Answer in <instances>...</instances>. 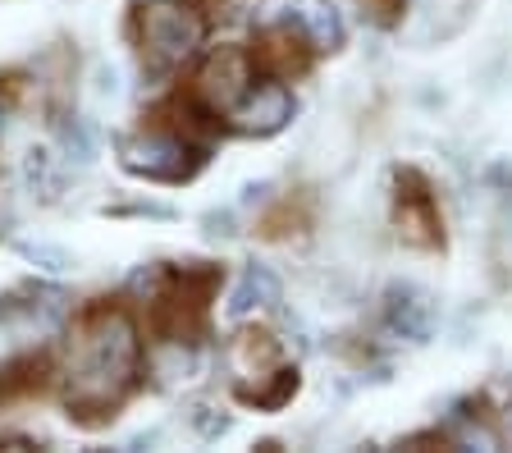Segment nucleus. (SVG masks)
<instances>
[{
  "mask_svg": "<svg viewBox=\"0 0 512 453\" xmlns=\"http://www.w3.org/2000/svg\"><path fill=\"white\" fill-rule=\"evenodd\" d=\"M142 339L133 316L119 302H96L78 316L69 335V362H64V403L69 417H110L138 385Z\"/></svg>",
  "mask_w": 512,
  "mask_h": 453,
  "instance_id": "nucleus-1",
  "label": "nucleus"
},
{
  "mask_svg": "<svg viewBox=\"0 0 512 453\" xmlns=\"http://www.w3.org/2000/svg\"><path fill=\"white\" fill-rule=\"evenodd\" d=\"M215 266H174L160 275L151 293V330L170 344H192L211 321V298L220 289Z\"/></svg>",
  "mask_w": 512,
  "mask_h": 453,
  "instance_id": "nucleus-2",
  "label": "nucleus"
},
{
  "mask_svg": "<svg viewBox=\"0 0 512 453\" xmlns=\"http://www.w3.org/2000/svg\"><path fill=\"white\" fill-rule=\"evenodd\" d=\"M229 367L238 376V399L256 403V408H279V403L298 389V371L284 362V348L270 330H238V339L229 344Z\"/></svg>",
  "mask_w": 512,
  "mask_h": 453,
  "instance_id": "nucleus-3",
  "label": "nucleus"
},
{
  "mask_svg": "<svg viewBox=\"0 0 512 453\" xmlns=\"http://www.w3.org/2000/svg\"><path fill=\"white\" fill-rule=\"evenodd\" d=\"M138 37L151 65H179L202 42V19L174 0H151L138 14Z\"/></svg>",
  "mask_w": 512,
  "mask_h": 453,
  "instance_id": "nucleus-4",
  "label": "nucleus"
},
{
  "mask_svg": "<svg viewBox=\"0 0 512 453\" xmlns=\"http://www.w3.org/2000/svg\"><path fill=\"white\" fill-rule=\"evenodd\" d=\"M256 83V65H252V51H238V46H224L197 69V78L188 83L192 101L202 110H211L215 119H224L238 101L247 97V87Z\"/></svg>",
  "mask_w": 512,
  "mask_h": 453,
  "instance_id": "nucleus-5",
  "label": "nucleus"
},
{
  "mask_svg": "<svg viewBox=\"0 0 512 453\" xmlns=\"http://www.w3.org/2000/svg\"><path fill=\"white\" fill-rule=\"evenodd\" d=\"M394 225L407 248H439L444 243V216H439L435 188L421 170H398L394 179Z\"/></svg>",
  "mask_w": 512,
  "mask_h": 453,
  "instance_id": "nucleus-6",
  "label": "nucleus"
},
{
  "mask_svg": "<svg viewBox=\"0 0 512 453\" xmlns=\"http://www.w3.org/2000/svg\"><path fill=\"white\" fill-rule=\"evenodd\" d=\"M124 165L147 174V179H188L192 165H197V151H192V138L147 119L138 138L124 142Z\"/></svg>",
  "mask_w": 512,
  "mask_h": 453,
  "instance_id": "nucleus-7",
  "label": "nucleus"
},
{
  "mask_svg": "<svg viewBox=\"0 0 512 453\" xmlns=\"http://www.w3.org/2000/svg\"><path fill=\"white\" fill-rule=\"evenodd\" d=\"M311 55H316V46H311V37L302 33L298 23H288V19H261V28H256V42H252L256 74L288 83V78L307 74Z\"/></svg>",
  "mask_w": 512,
  "mask_h": 453,
  "instance_id": "nucleus-8",
  "label": "nucleus"
},
{
  "mask_svg": "<svg viewBox=\"0 0 512 453\" xmlns=\"http://www.w3.org/2000/svg\"><path fill=\"white\" fill-rule=\"evenodd\" d=\"M224 119H229L234 129L266 138V133H279L288 119H293V97H288V87L279 83V78H261V83L247 87V97Z\"/></svg>",
  "mask_w": 512,
  "mask_h": 453,
  "instance_id": "nucleus-9",
  "label": "nucleus"
},
{
  "mask_svg": "<svg viewBox=\"0 0 512 453\" xmlns=\"http://www.w3.org/2000/svg\"><path fill=\"white\" fill-rule=\"evenodd\" d=\"M261 19H288L298 23L302 33L311 37L316 51H334L343 42V23L339 10L330 0H261Z\"/></svg>",
  "mask_w": 512,
  "mask_h": 453,
  "instance_id": "nucleus-10",
  "label": "nucleus"
},
{
  "mask_svg": "<svg viewBox=\"0 0 512 453\" xmlns=\"http://www.w3.org/2000/svg\"><path fill=\"white\" fill-rule=\"evenodd\" d=\"M384 321L403 339L421 344V339L435 330V307H430V298H421V293H412V289H394L389 293V307H384Z\"/></svg>",
  "mask_w": 512,
  "mask_h": 453,
  "instance_id": "nucleus-11",
  "label": "nucleus"
},
{
  "mask_svg": "<svg viewBox=\"0 0 512 453\" xmlns=\"http://www.w3.org/2000/svg\"><path fill=\"white\" fill-rule=\"evenodd\" d=\"M42 385H46V357H37V353L19 357V362H10V367L0 371V399H28Z\"/></svg>",
  "mask_w": 512,
  "mask_h": 453,
  "instance_id": "nucleus-12",
  "label": "nucleus"
},
{
  "mask_svg": "<svg viewBox=\"0 0 512 453\" xmlns=\"http://www.w3.org/2000/svg\"><path fill=\"white\" fill-rule=\"evenodd\" d=\"M279 298V284L275 275H266V270H247L243 284H238L234 293V312H252V307H266V302Z\"/></svg>",
  "mask_w": 512,
  "mask_h": 453,
  "instance_id": "nucleus-13",
  "label": "nucleus"
},
{
  "mask_svg": "<svg viewBox=\"0 0 512 453\" xmlns=\"http://www.w3.org/2000/svg\"><path fill=\"white\" fill-rule=\"evenodd\" d=\"M366 10H371L375 23H398L407 10V0H366Z\"/></svg>",
  "mask_w": 512,
  "mask_h": 453,
  "instance_id": "nucleus-14",
  "label": "nucleus"
},
{
  "mask_svg": "<svg viewBox=\"0 0 512 453\" xmlns=\"http://www.w3.org/2000/svg\"><path fill=\"white\" fill-rule=\"evenodd\" d=\"M5 115H10V97H5V87H0V129H5Z\"/></svg>",
  "mask_w": 512,
  "mask_h": 453,
  "instance_id": "nucleus-15",
  "label": "nucleus"
}]
</instances>
